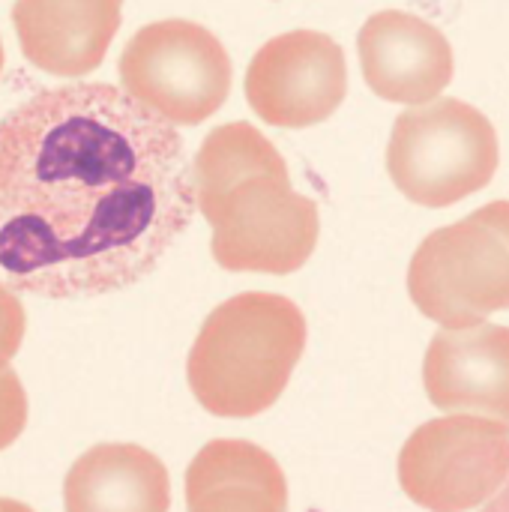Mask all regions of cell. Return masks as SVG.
<instances>
[{"mask_svg":"<svg viewBox=\"0 0 509 512\" xmlns=\"http://www.w3.org/2000/svg\"><path fill=\"white\" fill-rule=\"evenodd\" d=\"M396 471L423 510H486L509 486V426L471 414L429 420L405 441Z\"/></svg>","mask_w":509,"mask_h":512,"instance_id":"52a82bcc","label":"cell"},{"mask_svg":"<svg viewBox=\"0 0 509 512\" xmlns=\"http://www.w3.org/2000/svg\"><path fill=\"white\" fill-rule=\"evenodd\" d=\"M348 93V63L336 39L318 30L273 36L249 63L246 99L270 126L324 123Z\"/></svg>","mask_w":509,"mask_h":512,"instance_id":"ba28073f","label":"cell"},{"mask_svg":"<svg viewBox=\"0 0 509 512\" xmlns=\"http://www.w3.org/2000/svg\"><path fill=\"white\" fill-rule=\"evenodd\" d=\"M24 327H27L24 306L0 282V369H9V363L15 360L21 339H24Z\"/></svg>","mask_w":509,"mask_h":512,"instance_id":"9a60e30c","label":"cell"},{"mask_svg":"<svg viewBox=\"0 0 509 512\" xmlns=\"http://www.w3.org/2000/svg\"><path fill=\"white\" fill-rule=\"evenodd\" d=\"M0 512H33L27 504L12 501V498H0Z\"/></svg>","mask_w":509,"mask_h":512,"instance_id":"e0dca14e","label":"cell"},{"mask_svg":"<svg viewBox=\"0 0 509 512\" xmlns=\"http://www.w3.org/2000/svg\"><path fill=\"white\" fill-rule=\"evenodd\" d=\"M195 216L186 144L114 84L39 90L0 120V276L87 300L147 279Z\"/></svg>","mask_w":509,"mask_h":512,"instance_id":"6da1fadb","label":"cell"},{"mask_svg":"<svg viewBox=\"0 0 509 512\" xmlns=\"http://www.w3.org/2000/svg\"><path fill=\"white\" fill-rule=\"evenodd\" d=\"M123 0H15L12 24L24 57L42 72H93L120 27Z\"/></svg>","mask_w":509,"mask_h":512,"instance_id":"8fae6325","label":"cell"},{"mask_svg":"<svg viewBox=\"0 0 509 512\" xmlns=\"http://www.w3.org/2000/svg\"><path fill=\"white\" fill-rule=\"evenodd\" d=\"M0 72H3V42H0Z\"/></svg>","mask_w":509,"mask_h":512,"instance_id":"ac0fdd59","label":"cell"},{"mask_svg":"<svg viewBox=\"0 0 509 512\" xmlns=\"http://www.w3.org/2000/svg\"><path fill=\"white\" fill-rule=\"evenodd\" d=\"M189 512H288V483L279 462L234 438L210 441L186 468Z\"/></svg>","mask_w":509,"mask_h":512,"instance_id":"7c38bea8","label":"cell"},{"mask_svg":"<svg viewBox=\"0 0 509 512\" xmlns=\"http://www.w3.org/2000/svg\"><path fill=\"white\" fill-rule=\"evenodd\" d=\"M303 351L300 306L282 294L246 291L207 315L189 351V387L207 414L249 420L276 405Z\"/></svg>","mask_w":509,"mask_h":512,"instance_id":"3957f363","label":"cell"},{"mask_svg":"<svg viewBox=\"0 0 509 512\" xmlns=\"http://www.w3.org/2000/svg\"><path fill=\"white\" fill-rule=\"evenodd\" d=\"M429 402L441 411L489 414L509 426V327L441 330L423 360Z\"/></svg>","mask_w":509,"mask_h":512,"instance_id":"30bf717a","label":"cell"},{"mask_svg":"<svg viewBox=\"0 0 509 512\" xmlns=\"http://www.w3.org/2000/svg\"><path fill=\"white\" fill-rule=\"evenodd\" d=\"M480 512H509V486L501 492V495H498V498H495V501H492V504H489V507H486V510H480Z\"/></svg>","mask_w":509,"mask_h":512,"instance_id":"2e32d148","label":"cell"},{"mask_svg":"<svg viewBox=\"0 0 509 512\" xmlns=\"http://www.w3.org/2000/svg\"><path fill=\"white\" fill-rule=\"evenodd\" d=\"M498 162L501 147L492 120L462 99H438L399 114L393 123L387 171L396 189L420 207H453L486 189Z\"/></svg>","mask_w":509,"mask_h":512,"instance_id":"5b68a950","label":"cell"},{"mask_svg":"<svg viewBox=\"0 0 509 512\" xmlns=\"http://www.w3.org/2000/svg\"><path fill=\"white\" fill-rule=\"evenodd\" d=\"M366 84L387 102L423 105L453 81V48L447 36L420 15L402 9L375 12L360 36Z\"/></svg>","mask_w":509,"mask_h":512,"instance_id":"9c48e42d","label":"cell"},{"mask_svg":"<svg viewBox=\"0 0 509 512\" xmlns=\"http://www.w3.org/2000/svg\"><path fill=\"white\" fill-rule=\"evenodd\" d=\"M192 192L222 270L288 276L318 246V204L291 186L282 153L252 123L216 126L198 147Z\"/></svg>","mask_w":509,"mask_h":512,"instance_id":"7a4b0ae2","label":"cell"},{"mask_svg":"<svg viewBox=\"0 0 509 512\" xmlns=\"http://www.w3.org/2000/svg\"><path fill=\"white\" fill-rule=\"evenodd\" d=\"M66 512H168L171 480L165 465L135 444H99L63 480Z\"/></svg>","mask_w":509,"mask_h":512,"instance_id":"4fadbf2b","label":"cell"},{"mask_svg":"<svg viewBox=\"0 0 509 512\" xmlns=\"http://www.w3.org/2000/svg\"><path fill=\"white\" fill-rule=\"evenodd\" d=\"M120 81L138 105L171 126H198L231 93V57L201 24L168 18L141 27L120 54Z\"/></svg>","mask_w":509,"mask_h":512,"instance_id":"8992f818","label":"cell"},{"mask_svg":"<svg viewBox=\"0 0 509 512\" xmlns=\"http://www.w3.org/2000/svg\"><path fill=\"white\" fill-rule=\"evenodd\" d=\"M27 426V393L12 369H0V453L18 441Z\"/></svg>","mask_w":509,"mask_h":512,"instance_id":"5bb4252c","label":"cell"},{"mask_svg":"<svg viewBox=\"0 0 509 512\" xmlns=\"http://www.w3.org/2000/svg\"><path fill=\"white\" fill-rule=\"evenodd\" d=\"M408 294L444 330H468L509 309V201L432 231L411 258Z\"/></svg>","mask_w":509,"mask_h":512,"instance_id":"277c9868","label":"cell"}]
</instances>
